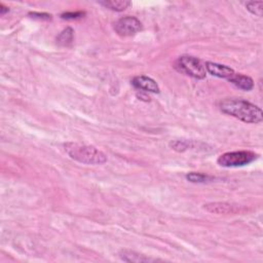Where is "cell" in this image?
Listing matches in <instances>:
<instances>
[{
	"label": "cell",
	"instance_id": "1",
	"mask_svg": "<svg viewBox=\"0 0 263 263\" xmlns=\"http://www.w3.org/2000/svg\"><path fill=\"white\" fill-rule=\"evenodd\" d=\"M220 110L244 123L259 124L263 119L262 110L252 103L240 99H226L220 103Z\"/></svg>",
	"mask_w": 263,
	"mask_h": 263
},
{
	"label": "cell",
	"instance_id": "2",
	"mask_svg": "<svg viewBox=\"0 0 263 263\" xmlns=\"http://www.w3.org/2000/svg\"><path fill=\"white\" fill-rule=\"evenodd\" d=\"M65 151L72 159L86 165H103L107 162L106 155L94 146L69 142L64 145Z\"/></svg>",
	"mask_w": 263,
	"mask_h": 263
},
{
	"label": "cell",
	"instance_id": "3",
	"mask_svg": "<svg viewBox=\"0 0 263 263\" xmlns=\"http://www.w3.org/2000/svg\"><path fill=\"white\" fill-rule=\"evenodd\" d=\"M175 68L188 76L196 79H204L207 75V70L203 62L194 57L183 56L175 62Z\"/></svg>",
	"mask_w": 263,
	"mask_h": 263
},
{
	"label": "cell",
	"instance_id": "4",
	"mask_svg": "<svg viewBox=\"0 0 263 263\" xmlns=\"http://www.w3.org/2000/svg\"><path fill=\"white\" fill-rule=\"evenodd\" d=\"M257 154L247 150H242V151H232L226 152L220 155L217 159L219 166L224 168H237L243 167L251 164L257 158Z\"/></svg>",
	"mask_w": 263,
	"mask_h": 263
},
{
	"label": "cell",
	"instance_id": "5",
	"mask_svg": "<svg viewBox=\"0 0 263 263\" xmlns=\"http://www.w3.org/2000/svg\"><path fill=\"white\" fill-rule=\"evenodd\" d=\"M114 30L121 37L133 36L142 30V23L135 17H125L115 23Z\"/></svg>",
	"mask_w": 263,
	"mask_h": 263
},
{
	"label": "cell",
	"instance_id": "6",
	"mask_svg": "<svg viewBox=\"0 0 263 263\" xmlns=\"http://www.w3.org/2000/svg\"><path fill=\"white\" fill-rule=\"evenodd\" d=\"M205 67H206V70L208 71L211 75L216 77H219V78L229 79L233 76L234 73H236L230 67H227V66L217 64V63L207 62Z\"/></svg>",
	"mask_w": 263,
	"mask_h": 263
},
{
	"label": "cell",
	"instance_id": "7",
	"mask_svg": "<svg viewBox=\"0 0 263 263\" xmlns=\"http://www.w3.org/2000/svg\"><path fill=\"white\" fill-rule=\"evenodd\" d=\"M204 209L214 214H237L240 212V207L228 203H211L205 205Z\"/></svg>",
	"mask_w": 263,
	"mask_h": 263
},
{
	"label": "cell",
	"instance_id": "8",
	"mask_svg": "<svg viewBox=\"0 0 263 263\" xmlns=\"http://www.w3.org/2000/svg\"><path fill=\"white\" fill-rule=\"evenodd\" d=\"M132 83H133V86L138 90H142L145 92L154 93V94L159 93V87L156 83V81L148 76H144V75L136 76L133 79V81H132Z\"/></svg>",
	"mask_w": 263,
	"mask_h": 263
},
{
	"label": "cell",
	"instance_id": "9",
	"mask_svg": "<svg viewBox=\"0 0 263 263\" xmlns=\"http://www.w3.org/2000/svg\"><path fill=\"white\" fill-rule=\"evenodd\" d=\"M228 80L233 84V86H236L238 89L243 91H251L254 88V81H253V79L243 74L234 73L233 76Z\"/></svg>",
	"mask_w": 263,
	"mask_h": 263
},
{
	"label": "cell",
	"instance_id": "10",
	"mask_svg": "<svg viewBox=\"0 0 263 263\" xmlns=\"http://www.w3.org/2000/svg\"><path fill=\"white\" fill-rule=\"evenodd\" d=\"M120 258L123 259L126 262H152V261H156V259H152L146 257L145 255L139 254V253H136L134 251H130V250H124L120 252L119 254Z\"/></svg>",
	"mask_w": 263,
	"mask_h": 263
},
{
	"label": "cell",
	"instance_id": "11",
	"mask_svg": "<svg viewBox=\"0 0 263 263\" xmlns=\"http://www.w3.org/2000/svg\"><path fill=\"white\" fill-rule=\"evenodd\" d=\"M99 3L115 12H124L131 5V2L127 0H107V1H100Z\"/></svg>",
	"mask_w": 263,
	"mask_h": 263
},
{
	"label": "cell",
	"instance_id": "12",
	"mask_svg": "<svg viewBox=\"0 0 263 263\" xmlns=\"http://www.w3.org/2000/svg\"><path fill=\"white\" fill-rule=\"evenodd\" d=\"M73 30L71 28H66L57 37V43L61 46H69L73 42Z\"/></svg>",
	"mask_w": 263,
	"mask_h": 263
},
{
	"label": "cell",
	"instance_id": "13",
	"mask_svg": "<svg viewBox=\"0 0 263 263\" xmlns=\"http://www.w3.org/2000/svg\"><path fill=\"white\" fill-rule=\"evenodd\" d=\"M186 179L192 183H205L212 180L213 178L202 173H189L186 175Z\"/></svg>",
	"mask_w": 263,
	"mask_h": 263
},
{
	"label": "cell",
	"instance_id": "14",
	"mask_svg": "<svg viewBox=\"0 0 263 263\" xmlns=\"http://www.w3.org/2000/svg\"><path fill=\"white\" fill-rule=\"evenodd\" d=\"M248 11L257 17H262L263 15V1H250L246 3Z\"/></svg>",
	"mask_w": 263,
	"mask_h": 263
},
{
	"label": "cell",
	"instance_id": "15",
	"mask_svg": "<svg viewBox=\"0 0 263 263\" xmlns=\"http://www.w3.org/2000/svg\"><path fill=\"white\" fill-rule=\"evenodd\" d=\"M86 15L82 12H76V13H66L61 16L63 20H79V19L83 18V16Z\"/></svg>",
	"mask_w": 263,
	"mask_h": 263
},
{
	"label": "cell",
	"instance_id": "16",
	"mask_svg": "<svg viewBox=\"0 0 263 263\" xmlns=\"http://www.w3.org/2000/svg\"><path fill=\"white\" fill-rule=\"evenodd\" d=\"M30 16H32V18L34 19H40V20H51L52 19V16L51 15H48V14H37V13H33V14H30Z\"/></svg>",
	"mask_w": 263,
	"mask_h": 263
},
{
	"label": "cell",
	"instance_id": "17",
	"mask_svg": "<svg viewBox=\"0 0 263 263\" xmlns=\"http://www.w3.org/2000/svg\"><path fill=\"white\" fill-rule=\"evenodd\" d=\"M0 7H1V8H0V14H1L2 16H3L5 13H7V12H8V7L4 6L3 4L0 5Z\"/></svg>",
	"mask_w": 263,
	"mask_h": 263
}]
</instances>
